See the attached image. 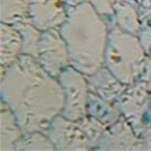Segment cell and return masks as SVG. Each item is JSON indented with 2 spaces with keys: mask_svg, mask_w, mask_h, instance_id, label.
<instances>
[{
  "mask_svg": "<svg viewBox=\"0 0 151 151\" xmlns=\"http://www.w3.org/2000/svg\"><path fill=\"white\" fill-rule=\"evenodd\" d=\"M1 101L12 109L23 133L45 132L64 108V91L58 78L31 55H19L1 69Z\"/></svg>",
  "mask_w": 151,
  "mask_h": 151,
  "instance_id": "cell-1",
  "label": "cell"
},
{
  "mask_svg": "<svg viewBox=\"0 0 151 151\" xmlns=\"http://www.w3.org/2000/svg\"><path fill=\"white\" fill-rule=\"evenodd\" d=\"M59 31L67 44L73 68L91 76L104 67L110 29L90 1L68 6L67 19Z\"/></svg>",
  "mask_w": 151,
  "mask_h": 151,
  "instance_id": "cell-2",
  "label": "cell"
},
{
  "mask_svg": "<svg viewBox=\"0 0 151 151\" xmlns=\"http://www.w3.org/2000/svg\"><path fill=\"white\" fill-rule=\"evenodd\" d=\"M146 54L139 37L114 26L108 35L104 65L123 82L132 85L139 81L145 67Z\"/></svg>",
  "mask_w": 151,
  "mask_h": 151,
  "instance_id": "cell-3",
  "label": "cell"
},
{
  "mask_svg": "<svg viewBox=\"0 0 151 151\" xmlns=\"http://www.w3.org/2000/svg\"><path fill=\"white\" fill-rule=\"evenodd\" d=\"M150 95L151 85L139 80L128 85L115 104L122 115L132 126L136 134L146 143L147 150L151 149Z\"/></svg>",
  "mask_w": 151,
  "mask_h": 151,
  "instance_id": "cell-4",
  "label": "cell"
},
{
  "mask_svg": "<svg viewBox=\"0 0 151 151\" xmlns=\"http://www.w3.org/2000/svg\"><path fill=\"white\" fill-rule=\"evenodd\" d=\"M58 80L64 91V108L62 115L70 120H80L88 115V82L87 76L72 65L59 74Z\"/></svg>",
  "mask_w": 151,
  "mask_h": 151,
  "instance_id": "cell-5",
  "label": "cell"
},
{
  "mask_svg": "<svg viewBox=\"0 0 151 151\" xmlns=\"http://www.w3.org/2000/svg\"><path fill=\"white\" fill-rule=\"evenodd\" d=\"M36 59L44 69L55 78H58L59 74L70 65L67 44L59 28H50L41 32Z\"/></svg>",
  "mask_w": 151,
  "mask_h": 151,
  "instance_id": "cell-6",
  "label": "cell"
},
{
  "mask_svg": "<svg viewBox=\"0 0 151 151\" xmlns=\"http://www.w3.org/2000/svg\"><path fill=\"white\" fill-rule=\"evenodd\" d=\"M56 150H92L95 146L82 129L78 120L58 115L45 131Z\"/></svg>",
  "mask_w": 151,
  "mask_h": 151,
  "instance_id": "cell-7",
  "label": "cell"
},
{
  "mask_svg": "<svg viewBox=\"0 0 151 151\" xmlns=\"http://www.w3.org/2000/svg\"><path fill=\"white\" fill-rule=\"evenodd\" d=\"M67 0H29L28 21L41 31L59 28L67 19Z\"/></svg>",
  "mask_w": 151,
  "mask_h": 151,
  "instance_id": "cell-8",
  "label": "cell"
},
{
  "mask_svg": "<svg viewBox=\"0 0 151 151\" xmlns=\"http://www.w3.org/2000/svg\"><path fill=\"white\" fill-rule=\"evenodd\" d=\"M96 149L100 150H147L128 120L122 115L114 124L105 129Z\"/></svg>",
  "mask_w": 151,
  "mask_h": 151,
  "instance_id": "cell-9",
  "label": "cell"
},
{
  "mask_svg": "<svg viewBox=\"0 0 151 151\" xmlns=\"http://www.w3.org/2000/svg\"><path fill=\"white\" fill-rule=\"evenodd\" d=\"M87 82L90 92L103 97L111 104H116L127 88V85L120 82L105 65L93 74L87 76Z\"/></svg>",
  "mask_w": 151,
  "mask_h": 151,
  "instance_id": "cell-10",
  "label": "cell"
},
{
  "mask_svg": "<svg viewBox=\"0 0 151 151\" xmlns=\"http://www.w3.org/2000/svg\"><path fill=\"white\" fill-rule=\"evenodd\" d=\"M0 64L1 69L12 65L16 60L22 55V47H23V40L22 35L14 24L3 23L0 26Z\"/></svg>",
  "mask_w": 151,
  "mask_h": 151,
  "instance_id": "cell-11",
  "label": "cell"
},
{
  "mask_svg": "<svg viewBox=\"0 0 151 151\" xmlns=\"http://www.w3.org/2000/svg\"><path fill=\"white\" fill-rule=\"evenodd\" d=\"M0 150H16V143L22 136L23 131L18 123V120L8 105L1 101V110H0Z\"/></svg>",
  "mask_w": 151,
  "mask_h": 151,
  "instance_id": "cell-12",
  "label": "cell"
},
{
  "mask_svg": "<svg viewBox=\"0 0 151 151\" xmlns=\"http://www.w3.org/2000/svg\"><path fill=\"white\" fill-rule=\"evenodd\" d=\"M87 111H88V115L100 120L106 127L114 124L122 116V113H120V110L115 104L109 103V101L104 100L103 97L97 96L92 92H90L88 95Z\"/></svg>",
  "mask_w": 151,
  "mask_h": 151,
  "instance_id": "cell-13",
  "label": "cell"
},
{
  "mask_svg": "<svg viewBox=\"0 0 151 151\" xmlns=\"http://www.w3.org/2000/svg\"><path fill=\"white\" fill-rule=\"evenodd\" d=\"M28 4L29 0H1L0 19L9 24L28 21Z\"/></svg>",
  "mask_w": 151,
  "mask_h": 151,
  "instance_id": "cell-14",
  "label": "cell"
},
{
  "mask_svg": "<svg viewBox=\"0 0 151 151\" xmlns=\"http://www.w3.org/2000/svg\"><path fill=\"white\" fill-rule=\"evenodd\" d=\"M14 26L19 29L22 40H23V47H22V54L31 55L33 58H37L39 52V42L41 37V29L35 27L29 21H21L14 23Z\"/></svg>",
  "mask_w": 151,
  "mask_h": 151,
  "instance_id": "cell-15",
  "label": "cell"
},
{
  "mask_svg": "<svg viewBox=\"0 0 151 151\" xmlns=\"http://www.w3.org/2000/svg\"><path fill=\"white\" fill-rule=\"evenodd\" d=\"M115 21L116 24L124 31L138 35L141 31L139 27V16L133 6L128 4L115 5Z\"/></svg>",
  "mask_w": 151,
  "mask_h": 151,
  "instance_id": "cell-16",
  "label": "cell"
},
{
  "mask_svg": "<svg viewBox=\"0 0 151 151\" xmlns=\"http://www.w3.org/2000/svg\"><path fill=\"white\" fill-rule=\"evenodd\" d=\"M16 150H56L54 143L45 132H29L23 136L16 143Z\"/></svg>",
  "mask_w": 151,
  "mask_h": 151,
  "instance_id": "cell-17",
  "label": "cell"
},
{
  "mask_svg": "<svg viewBox=\"0 0 151 151\" xmlns=\"http://www.w3.org/2000/svg\"><path fill=\"white\" fill-rule=\"evenodd\" d=\"M78 123H80V126L82 127V129L85 131V133L87 134V137L90 138V141L92 142V145L97 146V143H99L100 138L103 137L105 129H106V126L100 122V120H97L96 118H93L91 115H86L85 118H82L78 120Z\"/></svg>",
  "mask_w": 151,
  "mask_h": 151,
  "instance_id": "cell-18",
  "label": "cell"
},
{
  "mask_svg": "<svg viewBox=\"0 0 151 151\" xmlns=\"http://www.w3.org/2000/svg\"><path fill=\"white\" fill-rule=\"evenodd\" d=\"M88 1L103 18L114 16L116 0H88Z\"/></svg>",
  "mask_w": 151,
  "mask_h": 151,
  "instance_id": "cell-19",
  "label": "cell"
},
{
  "mask_svg": "<svg viewBox=\"0 0 151 151\" xmlns=\"http://www.w3.org/2000/svg\"><path fill=\"white\" fill-rule=\"evenodd\" d=\"M139 41H141V45L145 50L146 56L151 58V26L145 28H141V31L138 33Z\"/></svg>",
  "mask_w": 151,
  "mask_h": 151,
  "instance_id": "cell-20",
  "label": "cell"
},
{
  "mask_svg": "<svg viewBox=\"0 0 151 151\" xmlns=\"http://www.w3.org/2000/svg\"><path fill=\"white\" fill-rule=\"evenodd\" d=\"M139 80H142L151 85V58H149V56H146L145 67H143V72H142Z\"/></svg>",
  "mask_w": 151,
  "mask_h": 151,
  "instance_id": "cell-21",
  "label": "cell"
},
{
  "mask_svg": "<svg viewBox=\"0 0 151 151\" xmlns=\"http://www.w3.org/2000/svg\"><path fill=\"white\" fill-rule=\"evenodd\" d=\"M83 1H88V0H67L68 5H76V4H80V3Z\"/></svg>",
  "mask_w": 151,
  "mask_h": 151,
  "instance_id": "cell-22",
  "label": "cell"
},
{
  "mask_svg": "<svg viewBox=\"0 0 151 151\" xmlns=\"http://www.w3.org/2000/svg\"><path fill=\"white\" fill-rule=\"evenodd\" d=\"M150 122H151V95H150Z\"/></svg>",
  "mask_w": 151,
  "mask_h": 151,
  "instance_id": "cell-23",
  "label": "cell"
}]
</instances>
